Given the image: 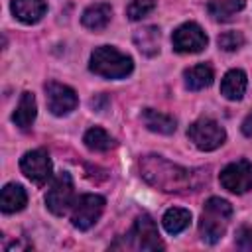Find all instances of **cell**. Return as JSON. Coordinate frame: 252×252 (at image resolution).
<instances>
[{
	"instance_id": "obj_1",
	"label": "cell",
	"mask_w": 252,
	"mask_h": 252,
	"mask_svg": "<svg viewBox=\"0 0 252 252\" xmlns=\"http://www.w3.org/2000/svg\"><path fill=\"white\" fill-rule=\"evenodd\" d=\"M140 175L152 187L161 189L165 193H181V191H197L207 175L203 177L197 169L181 167L161 156H146L140 159Z\"/></svg>"
},
{
	"instance_id": "obj_2",
	"label": "cell",
	"mask_w": 252,
	"mask_h": 252,
	"mask_svg": "<svg viewBox=\"0 0 252 252\" xmlns=\"http://www.w3.org/2000/svg\"><path fill=\"white\" fill-rule=\"evenodd\" d=\"M232 217V205L226 199L211 197L205 203L201 220H199V236L207 244H215L226 232L228 220Z\"/></svg>"
},
{
	"instance_id": "obj_3",
	"label": "cell",
	"mask_w": 252,
	"mask_h": 252,
	"mask_svg": "<svg viewBox=\"0 0 252 252\" xmlns=\"http://www.w3.org/2000/svg\"><path fill=\"white\" fill-rule=\"evenodd\" d=\"M89 69L104 79H124L132 73V57L118 51L112 45H100L91 53Z\"/></svg>"
},
{
	"instance_id": "obj_4",
	"label": "cell",
	"mask_w": 252,
	"mask_h": 252,
	"mask_svg": "<svg viewBox=\"0 0 252 252\" xmlns=\"http://www.w3.org/2000/svg\"><path fill=\"white\" fill-rule=\"evenodd\" d=\"M124 248H132V250H161L163 248L156 220L150 215H142L134 220L132 228L124 236Z\"/></svg>"
},
{
	"instance_id": "obj_5",
	"label": "cell",
	"mask_w": 252,
	"mask_h": 252,
	"mask_svg": "<svg viewBox=\"0 0 252 252\" xmlns=\"http://www.w3.org/2000/svg\"><path fill=\"white\" fill-rule=\"evenodd\" d=\"M187 138L195 144V148H199L203 152H211V150H217L219 146L224 144L226 132L217 120L199 118L187 128Z\"/></svg>"
},
{
	"instance_id": "obj_6",
	"label": "cell",
	"mask_w": 252,
	"mask_h": 252,
	"mask_svg": "<svg viewBox=\"0 0 252 252\" xmlns=\"http://www.w3.org/2000/svg\"><path fill=\"white\" fill-rule=\"evenodd\" d=\"M104 197L96 195V193H85L79 199H75L73 207H71V222L75 228L79 230H89L102 215L104 211Z\"/></svg>"
},
{
	"instance_id": "obj_7",
	"label": "cell",
	"mask_w": 252,
	"mask_h": 252,
	"mask_svg": "<svg viewBox=\"0 0 252 252\" xmlns=\"http://www.w3.org/2000/svg\"><path fill=\"white\" fill-rule=\"evenodd\" d=\"M75 203V185H73V179L69 173L61 171L49 185L47 189V195H45V205L47 209L57 215V217H63Z\"/></svg>"
},
{
	"instance_id": "obj_8",
	"label": "cell",
	"mask_w": 252,
	"mask_h": 252,
	"mask_svg": "<svg viewBox=\"0 0 252 252\" xmlns=\"http://www.w3.org/2000/svg\"><path fill=\"white\" fill-rule=\"evenodd\" d=\"M219 181L226 191L236 193V195L250 191L252 189V163L246 159H238V161L228 163L220 171Z\"/></svg>"
},
{
	"instance_id": "obj_9",
	"label": "cell",
	"mask_w": 252,
	"mask_h": 252,
	"mask_svg": "<svg viewBox=\"0 0 252 252\" xmlns=\"http://www.w3.org/2000/svg\"><path fill=\"white\" fill-rule=\"evenodd\" d=\"M207 33L195 22L181 24L171 35V43L177 53H199L207 47Z\"/></svg>"
},
{
	"instance_id": "obj_10",
	"label": "cell",
	"mask_w": 252,
	"mask_h": 252,
	"mask_svg": "<svg viewBox=\"0 0 252 252\" xmlns=\"http://www.w3.org/2000/svg\"><path fill=\"white\" fill-rule=\"evenodd\" d=\"M20 169L22 173L35 185H45L51 177V159L45 150L37 148L32 152H26L20 159Z\"/></svg>"
},
{
	"instance_id": "obj_11",
	"label": "cell",
	"mask_w": 252,
	"mask_h": 252,
	"mask_svg": "<svg viewBox=\"0 0 252 252\" xmlns=\"http://www.w3.org/2000/svg\"><path fill=\"white\" fill-rule=\"evenodd\" d=\"M45 100H47V108L55 116H67L79 104L77 93L71 87L61 85L57 81L45 83Z\"/></svg>"
},
{
	"instance_id": "obj_12",
	"label": "cell",
	"mask_w": 252,
	"mask_h": 252,
	"mask_svg": "<svg viewBox=\"0 0 252 252\" xmlns=\"http://www.w3.org/2000/svg\"><path fill=\"white\" fill-rule=\"evenodd\" d=\"M47 12L45 0H12V14L24 24L39 22Z\"/></svg>"
},
{
	"instance_id": "obj_13",
	"label": "cell",
	"mask_w": 252,
	"mask_h": 252,
	"mask_svg": "<svg viewBox=\"0 0 252 252\" xmlns=\"http://www.w3.org/2000/svg\"><path fill=\"white\" fill-rule=\"evenodd\" d=\"M246 73L242 69H230L228 73H224L222 81H220V94L228 100H240L246 93Z\"/></svg>"
},
{
	"instance_id": "obj_14",
	"label": "cell",
	"mask_w": 252,
	"mask_h": 252,
	"mask_svg": "<svg viewBox=\"0 0 252 252\" xmlns=\"http://www.w3.org/2000/svg\"><path fill=\"white\" fill-rule=\"evenodd\" d=\"M35 114H37V104H35V96L26 91L22 93L20 100H18V106L12 114V120L14 124L20 128V130H30L33 120H35Z\"/></svg>"
},
{
	"instance_id": "obj_15",
	"label": "cell",
	"mask_w": 252,
	"mask_h": 252,
	"mask_svg": "<svg viewBox=\"0 0 252 252\" xmlns=\"http://www.w3.org/2000/svg\"><path fill=\"white\" fill-rule=\"evenodd\" d=\"M28 203V193L20 183H8L4 185L2 193H0V209L6 215L18 213L26 207Z\"/></svg>"
},
{
	"instance_id": "obj_16",
	"label": "cell",
	"mask_w": 252,
	"mask_h": 252,
	"mask_svg": "<svg viewBox=\"0 0 252 252\" xmlns=\"http://www.w3.org/2000/svg\"><path fill=\"white\" fill-rule=\"evenodd\" d=\"M110 18H112V8H110V4L98 2V4H91L89 8H85V12H83V16H81V22H83L85 28L98 32V30H104V28L108 26Z\"/></svg>"
},
{
	"instance_id": "obj_17",
	"label": "cell",
	"mask_w": 252,
	"mask_h": 252,
	"mask_svg": "<svg viewBox=\"0 0 252 252\" xmlns=\"http://www.w3.org/2000/svg\"><path fill=\"white\" fill-rule=\"evenodd\" d=\"M142 122L146 124L148 130L158 132V134H173L175 128H177V122H175L173 116L163 114V112H158L154 108H146L142 112Z\"/></svg>"
},
{
	"instance_id": "obj_18",
	"label": "cell",
	"mask_w": 252,
	"mask_h": 252,
	"mask_svg": "<svg viewBox=\"0 0 252 252\" xmlns=\"http://www.w3.org/2000/svg\"><path fill=\"white\" fill-rule=\"evenodd\" d=\"M183 77H185V87H187L189 91H201V89H207V87L213 83L215 73H213V69H211L209 65L199 63V65L189 67V69L183 73Z\"/></svg>"
},
{
	"instance_id": "obj_19",
	"label": "cell",
	"mask_w": 252,
	"mask_h": 252,
	"mask_svg": "<svg viewBox=\"0 0 252 252\" xmlns=\"http://www.w3.org/2000/svg\"><path fill=\"white\" fill-rule=\"evenodd\" d=\"M134 43L144 55L154 57L159 51V30L156 26H146L138 30L134 33Z\"/></svg>"
},
{
	"instance_id": "obj_20",
	"label": "cell",
	"mask_w": 252,
	"mask_h": 252,
	"mask_svg": "<svg viewBox=\"0 0 252 252\" xmlns=\"http://www.w3.org/2000/svg\"><path fill=\"white\" fill-rule=\"evenodd\" d=\"M244 0H211L207 4V12L217 22H228L236 12L244 8Z\"/></svg>"
},
{
	"instance_id": "obj_21",
	"label": "cell",
	"mask_w": 252,
	"mask_h": 252,
	"mask_svg": "<svg viewBox=\"0 0 252 252\" xmlns=\"http://www.w3.org/2000/svg\"><path fill=\"white\" fill-rule=\"evenodd\" d=\"M83 142H85V146H87L91 152H108V150H112V148L116 146L114 138H112L106 130H102V128H98V126L89 128V130L85 132V136H83Z\"/></svg>"
},
{
	"instance_id": "obj_22",
	"label": "cell",
	"mask_w": 252,
	"mask_h": 252,
	"mask_svg": "<svg viewBox=\"0 0 252 252\" xmlns=\"http://www.w3.org/2000/svg\"><path fill=\"white\" fill-rule=\"evenodd\" d=\"M163 228L169 232V234H179L181 230H185L191 222V213L187 209H181V207H171L163 213Z\"/></svg>"
},
{
	"instance_id": "obj_23",
	"label": "cell",
	"mask_w": 252,
	"mask_h": 252,
	"mask_svg": "<svg viewBox=\"0 0 252 252\" xmlns=\"http://www.w3.org/2000/svg\"><path fill=\"white\" fill-rule=\"evenodd\" d=\"M154 8H156V0H132L126 8V14L132 22H138L146 18Z\"/></svg>"
},
{
	"instance_id": "obj_24",
	"label": "cell",
	"mask_w": 252,
	"mask_h": 252,
	"mask_svg": "<svg viewBox=\"0 0 252 252\" xmlns=\"http://www.w3.org/2000/svg\"><path fill=\"white\" fill-rule=\"evenodd\" d=\"M217 43L224 51H236V49H240L244 45V35L240 32H234V30L232 32H224V33L219 35Z\"/></svg>"
},
{
	"instance_id": "obj_25",
	"label": "cell",
	"mask_w": 252,
	"mask_h": 252,
	"mask_svg": "<svg viewBox=\"0 0 252 252\" xmlns=\"http://www.w3.org/2000/svg\"><path fill=\"white\" fill-rule=\"evenodd\" d=\"M236 246L240 250H246V252H252V226L250 224H244L236 230V238H234Z\"/></svg>"
},
{
	"instance_id": "obj_26",
	"label": "cell",
	"mask_w": 252,
	"mask_h": 252,
	"mask_svg": "<svg viewBox=\"0 0 252 252\" xmlns=\"http://www.w3.org/2000/svg\"><path fill=\"white\" fill-rule=\"evenodd\" d=\"M242 134L248 136V138H252V112L242 120Z\"/></svg>"
}]
</instances>
